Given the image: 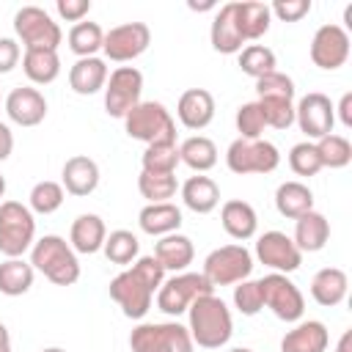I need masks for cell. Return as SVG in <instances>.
<instances>
[{"label": "cell", "instance_id": "obj_34", "mask_svg": "<svg viewBox=\"0 0 352 352\" xmlns=\"http://www.w3.org/2000/svg\"><path fill=\"white\" fill-rule=\"evenodd\" d=\"M179 160L195 173H206L217 165V146L204 135H192L179 146Z\"/></svg>", "mask_w": 352, "mask_h": 352}, {"label": "cell", "instance_id": "obj_26", "mask_svg": "<svg viewBox=\"0 0 352 352\" xmlns=\"http://www.w3.org/2000/svg\"><path fill=\"white\" fill-rule=\"evenodd\" d=\"M138 223L151 236H168L182 228V209L170 201L165 204H146L138 214Z\"/></svg>", "mask_w": 352, "mask_h": 352}, {"label": "cell", "instance_id": "obj_35", "mask_svg": "<svg viewBox=\"0 0 352 352\" xmlns=\"http://www.w3.org/2000/svg\"><path fill=\"white\" fill-rule=\"evenodd\" d=\"M33 264H28L25 258H6L0 264V294L6 297H19L25 292H30L33 286Z\"/></svg>", "mask_w": 352, "mask_h": 352}, {"label": "cell", "instance_id": "obj_29", "mask_svg": "<svg viewBox=\"0 0 352 352\" xmlns=\"http://www.w3.org/2000/svg\"><path fill=\"white\" fill-rule=\"evenodd\" d=\"M346 289H349V278L338 267H324L311 278V297L324 308H333V305L344 302Z\"/></svg>", "mask_w": 352, "mask_h": 352}, {"label": "cell", "instance_id": "obj_9", "mask_svg": "<svg viewBox=\"0 0 352 352\" xmlns=\"http://www.w3.org/2000/svg\"><path fill=\"white\" fill-rule=\"evenodd\" d=\"M14 33L25 44V50H55L63 41L58 22L38 6H22L14 14Z\"/></svg>", "mask_w": 352, "mask_h": 352}, {"label": "cell", "instance_id": "obj_15", "mask_svg": "<svg viewBox=\"0 0 352 352\" xmlns=\"http://www.w3.org/2000/svg\"><path fill=\"white\" fill-rule=\"evenodd\" d=\"M294 121L300 126V132H305L308 140H319L324 135L333 132V124H336V104L319 94V91H311L305 94L297 104H294Z\"/></svg>", "mask_w": 352, "mask_h": 352}, {"label": "cell", "instance_id": "obj_52", "mask_svg": "<svg viewBox=\"0 0 352 352\" xmlns=\"http://www.w3.org/2000/svg\"><path fill=\"white\" fill-rule=\"evenodd\" d=\"M0 352H11V336L3 322H0Z\"/></svg>", "mask_w": 352, "mask_h": 352}, {"label": "cell", "instance_id": "obj_45", "mask_svg": "<svg viewBox=\"0 0 352 352\" xmlns=\"http://www.w3.org/2000/svg\"><path fill=\"white\" fill-rule=\"evenodd\" d=\"M234 305L239 308V314H245V316H256V314L264 308L258 280H239V283L234 286Z\"/></svg>", "mask_w": 352, "mask_h": 352}, {"label": "cell", "instance_id": "obj_3", "mask_svg": "<svg viewBox=\"0 0 352 352\" xmlns=\"http://www.w3.org/2000/svg\"><path fill=\"white\" fill-rule=\"evenodd\" d=\"M30 264H33V270H38L55 286H72V283L80 280L77 253L58 234H47V236H41V239L33 242V248H30Z\"/></svg>", "mask_w": 352, "mask_h": 352}, {"label": "cell", "instance_id": "obj_5", "mask_svg": "<svg viewBox=\"0 0 352 352\" xmlns=\"http://www.w3.org/2000/svg\"><path fill=\"white\" fill-rule=\"evenodd\" d=\"M124 129L129 138L143 140L146 146L154 143H176V121L165 110L162 102H140L124 116Z\"/></svg>", "mask_w": 352, "mask_h": 352}, {"label": "cell", "instance_id": "obj_7", "mask_svg": "<svg viewBox=\"0 0 352 352\" xmlns=\"http://www.w3.org/2000/svg\"><path fill=\"white\" fill-rule=\"evenodd\" d=\"M132 352H192L190 330L179 322H143L129 333Z\"/></svg>", "mask_w": 352, "mask_h": 352}, {"label": "cell", "instance_id": "obj_10", "mask_svg": "<svg viewBox=\"0 0 352 352\" xmlns=\"http://www.w3.org/2000/svg\"><path fill=\"white\" fill-rule=\"evenodd\" d=\"M201 272L212 286H231L248 280V275L253 272V256L245 245H223L204 258Z\"/></svg>", "mask_w": 352, "mask_h": 352}, {"label": "cell", "instance_id": "obj_48", "mask_svg": "<svg viewBox=\"0 0 352 352\" xmlns=\"http://www.w3.org/2000/svg\"><path fill=\"white\" fill-rule=\"evenodd\" d=\"M19 44L14 38H0V74H8L16 63H19Z\"/></svg>", "mask_w": 352, "mask_h": 352}, {"label": "cell", "instance_id": "obj_12", "mask_svg": "<svg viewBox=\"0 0 352 352\" xmlns=\"http://www.w3.org/2000/svg\"><path fill=\"white\" fill-rule=\"evenodd\" d=\"M264 305L280 319V322H300L305 314V297L302 292L280 272H270L258 280Z\"/></svg>", "mask_w": 352, "mask_h": 352}, {"label": "cell", "instance_id": "obj_46", "mask_svg": "<svg viewBox=\"0 0 352 352\" xmlns=\"http://www.w3.org/2000/svg\"><path fill=\"white\" fill-rule=\"evenodd\" d=\"M311 11V0H275L270 6V14L280 22H300Z\"/></svg>", "mask_w": 352, "mask_h": 352}, {"label": "cell", "instance_id": "obj_56", "mask_svg": "<svg viewBox=\"0 0 352 352\" xmlns=\"http://www.w3.org/2000/svg\"><path fill=\"white\" fill-rule=\"evenodd\" d=\"M228 352H253V349H248V346H236V349H228Z\"/></svg>", "mask_w": 352, "mask_h": 352}, {"label": "cell", "instance_id": "obj_36", "mask_svg": "<svg viewBox=\"0 0 352 352\" xmlns=\"http://www.w3.org/2000/svg\"><path fill=\"white\" fill-rule=\"evenodd\" d=\"M314 146H316V154H319V160H322V168L338 170V168H346V165L352 162V143H349L344 135L330 132V135L314 140Z\"/></svg>", "mask_w": 352, "mask_h": 352}, {"label": "cell", "instance_id": "obj_18", "mask_svg": "<svg viewBox=\"0 0 352 352\" xmlns=\"http://www.w3.org/2000/svg\"><path fill=\"white\" fill-rule=\"evenodd\" d=\"M6 113L19 126H36L47 118V99L38 88L22 85L6 96Z\"/></svg>", "mask_w": 352, "mask_h": 352}, {"label": "cell", "instance_id": "obj_42", "mask_svg": "<svg viewBox=\"0 0 352 352\" xmlns=\"http://www.w3.org/2000/svg\"><path fill=\"white\" fill-rule=\"evenodd\" d=\"M28 198H30V212H36V214H52V212H58L63 206L66 192H63V184L44 179V182L33 184V190H30Z\"/></svg>", "mask_w": 352, "mask_h": 352}, {"label": "cell", "instance_id": "obj_2", "mask_svg": "<svg viewBox=\"0 0 352 352\" xmlns=\"http://www.w3.org/2000/svg\"><path fill=\"white\" fill-rule=\"evenodd\" d=\"M187 316H190V338L192 344L204 346V349H220L228 344V338L234 336V319H231V311L228 305L214 297V294H204L198 297L190 308H187Z\"/></svg>", "mask_w": 352, "mask_h": 352}, {"label": "cell", "instance_id": "obj_19", "mask_svg": "<svg viewBox=\"0 0 352 352\" xmlns=\"http://www.w3.org/2000/svg\"><path fill=\"white\" fill-rule=\"evenodd\" d=\"M176 116L187 129H204L214 118V96L206 88H187L176 102Z\"/></svg>", "mask_w": 352, "mask_h": 352}, {"label": "cell", "instance_id": "obj_23", "mask_svg": "<svg viewBox=\"0 0 352 352\" xmlns=\"http://www.w3.org/2000/svg\"><path fill=\"white\" fill-rule=\"evenodd\" d=\"M154 258L162 264V270L168 272H184L192 258H195V248H192V239L184 236V234H168V236H160V242L154 245Z\"/></svg>", "mask_w": 352, "mask_h": 352}, {"label": "cell", "instance_id": "obj_21", "mask_svg": "<svg viewBox=\"0 0 352 352\" xmlns=\"http://www.w3.org/2000/svg\"><path fill=\"white\" fill-rule=\"evenodd\" d=\"M327 239H330V223H327V217L322 212L311 209V212H305V214H300L294 220L292 242L297 245L300 253H316V250H322L327 245Z\"/></svg>", "mask_w": 352, "mask_h": 352}, {"label": "cell", "instance_id": "obj_49", "mask_svg": "<svg viewBox=\"0 0 352 352\" xmlns=\"http://www.w3.org/2000/svg\"><path fill=\"white\" fill-rule=\"evenodd\" d=\"M336 113H338V118H341V124L346 126V129H352V94L346 91L344 96H341V102H338V107H336Z\"/></svg>", "mask_w": 352, "mask_h": 352}, {"label": "cell", "instance_id": "obj_40", "mask_svg": "<svg viewBox=\"0 0 352 352\" xmlns=\"http://www.w3.org/2000/svg\"><path fill=\"white\" fill-rule=\"evenodd\" d=\"M275 66H278L275 52H272L270 47H264V44H248V47H242V52H239V69H242L248 77H253V80H258V77L275 72Z\"/></svg>", "mask_w": 352, "mask_h": 352}, {"label": "cell", "instance_id": "obj_25", "mask_svg": "<svg viewBox=\"0 0 352 352\" xmlns=\"http://www.w3.org/2000/svg\"><path fill=\"white\" fill-rule=\"evenodd\" d=\"M107 82V63L102 58H77L74 66L69 69V85L80 96H91L102 91Z\"/></svg>", "mask_w": 352, "mask_h": 352}, {"label": "cell", "instance_id": "obj_54", "mask_svg": "<svg viewBox=\"0 0 352 352\" xmlns=\"http://www.w3.org/2000/svg\"><path fill=\"white\" fill-rule=\"evenodd\" d=\"M3 192H6V176L0 173V198H3Z\"/></svg>", "mask_w": 352, "mask_h": 352}, {"label": "cell", "instance_id": "obj_32", "mask_svg": "<svg viewBox=\"0 0 352 352\" xmlns=\"http://www.w3.org/2000/svg\"><path fill=\"white\" fill-rule=\"evenodd\" d=\"M275 209L289 217V220H297L300 214L311 212L314 209V192L308 190V184L302 182H283L278 190H275Z\"/></svg>", "mask_w": 352, "mask_h": 352}, {"label": "cell", "instance_id": "obj_22", "mask_svg": "<svg viewBox=\"0 0 352 352\" xmlns=\"http://www.w3.org/2000/svg\"><path fill=\"white\" fill-rule=\"evenodd\" d=\"M209 38H212V47L214 52L220 55H234V52H242V33L236 28V19H234V3H226L217 8L214 19H212V28H209Z\"/></svg>", "mask_w": 352, "mask_h": 352}, {"label": "cell", "instance_id": "obj_1", "mask_svg": "<svg viewBox=\"0 0 352 352\" xmlns=\"http://www.w3.org/2000/svg\"><path fill=\"white\" fill-rule=\"evenodd\" d=\"M165 270L154 256H140L135 264L124 272H118L110 280V297L118 302L121 314L126 319H143L151 308L154 292L162 286Z\"/></svg>", "mask_w": 352, "mask_h": 352}, {"label": "cell", "instance_id": "obj_41", "mask_svg": "<svg viewBox=\"0 0 352 352\" xmlns=\"http://www.w3.org/2000/svg\"><path fill=\"white\" fill-rule=\"evenodd\" d=\"M179 146L176 143H154V146H146L143 157H140V165L146 173H176V165H179Z\"/></svg>", "mask_w": 352, "mask_h": 352}, {"label": "cell", "instance_id": "obj_44", "mask_svg": "<svg viewBox=\"0 0 352 352\" xmlns=\"http://www.w3.org/2000/svg\"><path fill=\"white\" fill-rule=\"evenodd\" d=\"M264 126L267 124H264L261 107L256 102H245L236 110V132H239V138H245V140H261Z\"/></svg>", "mask_w": 352, "mask_h": 352}, {"label": "cell", "instance_id": "obj_43", "mask_svg": "<svg viewBox=\"0 0 352 352\" xmlns=\"http://www.w3.org/2000/svg\"><path fill=\"white\" fill-rule=\"evenodd\" d=\"M289 168L297 173V176H316L322 170V160L316 154V146L311 140H302V143H294L292 151H289Z\"/></svg>", "mask_w": 352, "mask_h": 352}, {"label": "cell", "instance_id": "obj_28", "mask_svg": "<svg viewBox=\"0 0 352 352\" xmlns=\"http://www.w3.org/2000/svg\"><path fill=\"white\" fill-rule=\"evenodd\" d=\"M104 236H107V228H104V220L99 214H80L74 223H72V231H69V245L74 253H96L102 250L104 245Z\"/></svg>", "mask_w": 352, "mask_h": 352}, {"label": "cell", "instance_id": "obj_50", "mask_svg": "<svg viewBox=\"0 0 352 352\" xmlns=\"http://www.w3.org/2000/svg\"><path fill=\"white\" fill-rule=\"evenodd\" d=\"M11 151H14V135H11V129L0 121V162H6V160L11 157Z\"/></svg>", "mask_w": 352, "mask_h": 352}, {"label": "cell", "instance_id": "obj_14", "mask_svg": "<svg viewBox=\"0 0 352 352\" xmlns=\"http://www.w3.org/2000/svg\"><path fill=\"white\" fill-rule=\"evenodd\" d=\"M151 44V30L146 22H124L104 33L102 50L116 63H129L138 55H143Z\"/></svg>", "mask_w": 352, "mask_h": 352}, {"label": "cell", "instance_id": "obj_38", "mask_svg": "<svg viewBox=\"0 0 352 352\" xmlns=\"http://www.w3.org/2000/svg\"><path fill=\"white\" fill-rule=\"evenodd\" d=\"M102 41H104V30L96 22H77L69 30V50L77 58H94L102 50Z\"/></svg>", "mask_w": 352, "mask_h": 352}, {"label": "cell", "instance_id": "obj_16", "mask_svg": "<svg viewBox=\"0 0 352 352\" xmlns=\"http://www.w3.org/2000/svg\"><path fill=\"white\" fill-rule=\"evenodd\" d=\"M349 58V33L341 25H322L311 38V60L324 72H336Z\"/></svg>", "mask_w": 352, "mask_h": 352}, {"label": "cell", "instance_id": "obj_31", "mask_svg": "<svg viewBox=\"0 0 352 352\" xmlns=\"http://www.w3.org/2000/svg\"><path fill=\"white\" fill-rule=\"evenodd\" d=\"M182 201L195 214H209L220 204V187L209 176H190L182 184Z\"/></svg>", "mask_w": 352, "mask_h": 352}, {"label": "cell", "instance_id": "obj_37", "mask_svg": "<svg viewBox=\"0 0 352 352\" xmlns=\"http://www.w3.org/2000/svg\"><path fill=\"white\" fill-rule=\"evenodd\" d=\"M102 250H104L107 261L126 267V264H132V261L138 258L140 242H138V236H135L132 231H126V228H116V231H110V234L104 236Z\"/></svg>", "mask_w": 352, "mask_h": 352}, {"label": "cell", "instance_id": "obj_11", "mask_svg": "<svg viewBox=\"0 0 352 352\" xmlns=\"http://www.w3.org/2000/svg\"><path fill=\"white\" fill-rule=\"evenodd\" d=\"M226 165L236 176L248 173H272L280 165V154L270 140H245L236 138L226 151Z\"/></svg>", "mask_w": 352, "mask_h": 352}, {"label": "cell", "instance_id": "obj_4", "mask_svg": "<svg viewBox=\"0 0 352 352\" xmlns=\"http://www.w3.org/2000/svg\"><path fill=\"white\" fill-rule=\"evenodd\" d=\"M256 104L261 107L264 124L272 129H289L294 124V80L283 72H270L256 80Z\"/></svg>", "mask_w": 352, "mask_h": 352}, {"label": "cell", "instance_id": "obj_27", "mask_svg": "<svg viewBox=\"0 0 352 352\" xmlns=\"http://www.w3.org/2000/svg\"><path fill=\"white\" fill-rule=\"evenodd\" d=\"M234 19H236L242 38L256 41L270 30L272 14H270V6L261 0H242V3H234Z\"/></svg>", "mask_w": 352, "mask_h": 352}, {"label": "cell", "instance_id": "obj_39", "mask_svg": "<svg viewBox=\"0 0 352 352\" xmlns=\"http://www.w3.org/2000/svg\"><path fill=\"white\" fill-rule=\"evenodd\" d=\"M138 190H140L143 198H148V204H165L176 195L179 182H176L173 173H146V170H140Z\"/></svg>", "mask_w": 352, "mask_h": 352}, {"label": "cell", "instance_id": "obj_20", "mask_svg": "<svg viewBox=\"0 0 352 352\" xmlns=\"http://www.w3.org/2000/svg\"><path fill=\"white\" fill-rule=\"evenodd\" d=\"M60 184L69 195H77V198H85L91 195L96 187H99V165L85 157V154H74L63 162V173H60Z\"/></svg>", "mask_w": 352, "mask_h": 352}, {"label": "cell", "instance_id": "obj_30", "mask_svg": "<svg viewBox=\"0 0 352 352\" xmlns=\"http://www.w3.org/2000/svg\"><path fill=\"white\" fill-rule=\"evenodd\" d=\"M220 223H223L226 234L234 236V239H239V242L250 239V236L256 234V228H258L256 209H253L248 201H236V198L223 204V209H220Z\"/></svg>", "mask_w": 352, "mask_h": 352}, {"label": "cell", "instance_id": "obj_8", "mask_svg": "<svg viewBox=\"0 0 352 352\" xmlns=\"http://www.w3.org/2000/svg\"><path fill=\"white\" fill-rule=\"evenodd\" d=\"M204 294H214V286L204 278V272H176L157 289V308L168 316H179Z\"/></svg>", "mask_w": 352, "mask_h": 352}, {"label": "cell", "instance_id": "obj_33", "mask_svg": "<svg viewBox=\"0 0 352 352\" xmlns=\"http://www.w3.org/2000/svg\"><path fill=\"white\" fill-rule=\"evenodd\" d=\"M22 69L30 82L36 85H50L60 74V58L55 50H25L22 55Z\"/></svg>", "mask_w": 352, "mask_h": 352}, {"label": "cell", "instance_id": "obj_24", "mask_svg": "<svg viewBox=\"0 0 352 352\" xmlns=\"http://www.w3.org/2000/svg\"><path fill=\"white\" fill-rule=\"evenodd\" d=\"M330 344V333L322 322L308 319L300 322L297 327H292L283 341H280V352H324Z\"/></svg>", "mask_w": 352, "mask_h": 352}, {"label": "cell", "instance_id": "obj_47", "mask_svg": "<svg viewBox=\"0 0 352 352\" xmlns=\"http://www.w3.org/2000/svg\"><path fill=\"white\" fill-rule=\"evenodd\" d=\"M55 11L66 22H82L88 16V11H91V0H58Z\"/></svg>", "mask_w": 352, "mask_h": 352}, {"label": "cell", "instance_id": "obj_55", "mask_svg": "<svg viewBox=\"0 0 352 352\" xmlns=\"http://www.w3.org/2000/svg\"><path fill=\"white\" fill-rule=\"evenodd\" d=\"M41 352H66V349H60V346H47V349H41Z\"/></svg>", "mask_w": 352, "mask_h": 352}, {"label": "cell", "instance_id": "obj_6", "mask_svg": "<svg viewBox=\"0 0 352 352\" xmlns=\"http://www.w3.org/2000/svg\"><path fill=\"white\" fill-rule=\"evenodd\" d=\"M36 242V220L30 206L19 201L0 204V253L6 258H22Z\"/></svg>", "mask_w": 352, "mask_h": 352}, {"label": "cell", "instance_id": "obj_53", "mask_svg": "<svg viewBox=\"0 0 352 352\" xmlns=\"http://www.w3.org/2000/svg\"><path fill=\"white\" fill-rule=\"evenodd\" d=\"M192 11H209V8H214V3L209 0V3H187Z\"/></svg>", "mask_w": 352, "mask_h": 352}, {"label": "cell", "instance_id": "obj_17", "mask_svg": "<svg viewBox=\"0 0 352 352\" xmlns=\"http://www.w3.org/2000/svg\"><path fill=\"white\" fill-rule=\"evenodd\" d=\"M256 258L280 275H289L302 264V253L297 250L292 236H286L283 231H264L256 242Z\"/></svg>", "mask_w": 352, "mask_h": 352}, {"label": "cell", "instance_id": "obj_51", "mask_svg": "<svg viewBox=\"0 0 352 352\" xmlns=\"http://www.w3.org/2000/svg\"><path fill=\"white\" fill-rule=\"evenodd\" d=\"M336 352H352V330H344L338 344H336Z\"/></svg>", "mask_w": 352, "mask_h": 352}, {"label": "cell", "instance_id": "obj_13", "mask_svg": "<svg viewBox=\"0 0 352 352\" xmlns=\"http://www.w3.org/2000/svg\"><path fill=\"white\" fill-rule=\"evenodd\" d=\"M143 94V74L135 66H118L110 72L104 82V110L113 118H124L135 104H140Z\"/></svg>", "mask_w": 352, "mask_h": 352}]
</instances>
